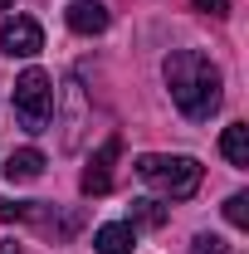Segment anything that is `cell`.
Masks as SVG:
<instances>
[{
  "label": "cell",
  "mask_w": 249,
  "mask_h": 254,
  "mask_svg": "<svg viewBox=\"0 0 249 254\" xmlns=\"http://www.w3.org/2000/svg\"><path fill=\"white\" fill-rule=\"evenodd\" d=\"M195 10H205V15L225 20V15H230V0H195Z\"/></svg>",
  "instance_id": "obj_13"
},
{
  "label": "cell",
  "mask_w": 249,
  "mask_h": 254,
  "mask_svg": "<svg viewBox=\"0 0 249 254\" xmlns=\"http://www.w3.org/2000/svg\"><path fill=\"white\" fill-rule=\"evenodd\" d=\"M132 230H137V225H147V230H156V225H166V205H161V200H132Z\"/></svg>",
  "instance_id": "obj_10"
},
{
  "label": "cell",
  "mask_w": 249,
  "mask_h": 254,
  "mask_svg": "<svg viewBox=\"0 0 249 254\" xmlns=\"http://www.w3.org/2000/svg\"><path fill=\"white\" fill-rule=\"evenodd\" d=\"M15 113L25 132H44L49 113H54V88H49V73L44 68H25L15 78Z\"/></svg>",
  "instance_id": "obj_3"
},
{
  "label": "cell",
  "mask_w": 249,
  "mask_h": 254,
  "mask_svg": "<svg viewBox=\"0 0 249 254\" xmlns=\"http://www.w3.org/2000/svg\"><path fill=\"white\" fill-rule=\"evenodd\" d=\"M137 176L156 186L166 200H190L195 190H200V176H205V166L195 157H142L137 161Z\"/></svg>",
  "instance_id": "obj_2"
},
{
  "label": "cell",
  "mask_w": 249,
  "mask_h": 254,
  "mask_svg": "<svg viewBox=\"0 0 249 254\" xmlns=\"http://www.w3.org/2000/svg\"><path fill=\"white\" fill-rule=\"evenodd\" d=\"M63 20H68L73 34H103L108 30V5H98V0H73Z\"/></svg>",
  "instance_id": "obj_6"
},
{
  "label": "cell",
  "mask_w": 249,
  "mask_h": 254,
  "mask_svg": "<svg viewBox=\"0 0 249 254\" xmlns=\"http://www.w3.org/2000/svg\"><path fill=\"white\" fill-rule=\"evenodd\" d=\"M0 10H15V0H0Z\"/></svg>",
  "instance_id": "obj_15"
},
{
  "label": "cell",
  "mask_w": 249,
  "mask_h": 254,
  "mask_svg": "<svg viewBox=\"0 0 249 254\" xmlns=\"http://www.w3.org/2000/svg\"><path fill=\"white\" fill-rule=\"evenodd\" d=\"M132 240H137V230L127 220H113V225H103L93 235V250L98 254H132Z\"/></svg>",
  "instance_id": "obj_8"
},
{
  "label": "cell",
  "mask_w": 249,
  "mask_h": 254,
  "mask_svg": "<svg viewBox=\"0 0 249 254\" xmlns=\"http://www.w3.org/2000/svg\"><path fill=\"white\" fill-rule=\"evenodd\" d=\"M0 49H5L10 59H34V54L44 49V30L34 25L30 15H10V20L0 25Z\"/></svg>",
  "instance_id": "obj_4"
},
{
  "label": "cell",
  "mask_w": 249,
  "mask_h": 254,
  "mask_svg": "<svg viewBox=\"0 0 249 254\" xmlns=\"http://www.w3.org/2000/svg\"><path fill=\"white\" fill-rule=\"evenodd\" d=\"M0 254H20V250H15V245H10V240H0Z\"/></svg>",
  "instance_id": "obj_14"
},
{
  "label": "cell",
  "mask_w": 249,
  "mask_h": 254,
  "mask_svg": "<svg viewBox=\"0 0 249 254\" xmlns=\"http://www.w3.org/2000/svg\"><path fill=\"white\" fill-rule=\"evenodd\" d=\"M5 176H10V186H20V181H39V176H44V152H34V147L10 152V161H5Z\"/></svg>",
  "instance_id": "obj_7"
},
{
  "label": "cell",
  "mask_w": 249,
  "mask_h": 254,
  "mask_svg": "<svg viewBox=\"0 0 249 254\" xmlns=\"http://www.w3.org/2000/svg\"><path fill=\"white\" fill-rule=\"evenodd\" d=\"M190 254H225V240L220 235H195L190 240Z\"/></svg>",
  "instance_id": "obj_12"
},
{
  "label": "cell",
  "mask_w": 249,
  "mask_h": 254,
  "mask_svg": "<svg viewBox=\"0 0 249 254\" xmlns=\"http://www.w3.org/2000/svg\"><path fill=\"white\" fill-rule=\"evenodd\" d=\"M166 88H171V103L200 123L220 108V68L200 49H176L166 59Z\"/></svg>",
  "instance_id": "obj_1"
},
{
  "label": "cell",
  "mask_w": 249,
  "mask_h": 254,
  "mask_svg": "<svg viewBox=\"0 0 249 254\" xmlns=\"http://www.w3.org/2000/svg\"><path fill=\"white\" fill-rule=\"evenodd\" d=\"M225 220L235 225V230H249V195L245 190H235V195L225 200Z\"/></svg>",
  "instance_id": "obj_11"
},
{
  "label": "cell",
  "mask_w": 249,
  "mask_h": 254,
  "mask_svg": "<svg viewBox=\"0 0 249 254\" xmlns=\"http://www.w3.org/2000/svg\"><path fill=\"white\" fill-rule=\"evenodd\" d=\"M220 152L230 166H249V123H230L220 137Z\"/></svg>",
  "instance_id": "obj_9"
},
{
  "label": "cell",
  "mask_w": 249,
  "mask_h": 254,
  "mask_svg": "<svg viewBox=\"0 0 249 254\" xmlns=\"http://www.w3.org/2000/svg\"><path fill=\"white\" fill-rule=\"evenodd\" d=\"M118 152H123V137H108L103 147L93 152V161H88V171H83V195H108L113 190V161H118Z\"/></svg>",
  "instance_id": "obj_5"
}]
</instances>
